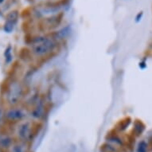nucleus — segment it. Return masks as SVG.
I'll return each instance as SVG.
<instances>
[{
	"label": "nucleus",
	"mask_w": 152,
	"mask_h": 152,
	"mask_svg": "<svg viewBox=\"0 0 152 152\" xmlns=\"http://www.w3.org/2000/svg\"><path fill=\"white\" fill-rule=\"evenodd\" d=\"M54 43L49 39H42L34 47V52L37 55H43L50 52L54 48Z\"/></svg>",
	"instance_id": "1"
},
{
	"label": "nucleus",
	"mask_w": 152,
	"mask_h": 152,
	"mask_svg": "<svg viewBox=\"0 0 152 152\" xmlns=\"http://www.w3.org/2000/svg\"><path fill=\"white\" fill-rule=\"evenodd\" d=\"M7 116L10 120H18L23 116V113L21 110L18 109H13L10 110L7 113Z\"/></svg>",
	"instance_id": "3"
},
{
	"label": "nucleus",
	"mask_w": 152,
	"mask_h": 152,
	"mask_svg": "<svg viewBox=\"0 0 152 152\" xmlns=\"http://www.w3.org/2000/svg\"><path fill=\"white\" fill-rule=\"evenodd\" d=\"M0 117H1V110H0Z\"/></svg>",
	"instance_id": "7"
},
{
	"label": "nucleus",
	"mask_w": 152,
	"mask_h": 152,
	"mask_svg": "<svg viewBox=\"0 0 152 152\" xmlns=\"http://www.w3.org/2000/svg\"><path fill=\"white\" fill-rule=\"evenodd\" d=\"M20 96V88L18 85H13V88L10 89L9 94V100L10 103L15 104Z\"/></svg>",
	"instance_id": "2"
},
{
	"label": "nucleus",
	"mask_w": 152,
	"mask_h": 152,
	"mask_svg": "<svg viewBox=\"0 0 152 152\" xmlns=\"http://www.w3.org/2000/svg\"><path fill=\"white\" fill-rule=\"evenodd\" d=\"M3 1H4V0H0V3H3Z\"/></svg>",
	"instance_id": "6"
},
{
	"label": "nucleus",
	"mask_w": 152,
	"mask_h": 152,
	"mask_svg": "<svg viewBox=\"0 0 152 152\" xmlns=\"http://www.w3.org/2000/svg\"><path fill=\"white\" fill-rule=\"evenodd\" d=\"M18 14L17 11H11V12L7 15V21L11 22V23H15L18 19Z\"/></svg>",
	"instance_id": "4"
},
{
	"label": "nucleus",
	"mask_w": 152,
	"mask_h": 152,
	"mask_svg": "<svg viewBox=\"0 0 152 152\" xmlns=\"http://www.w3.org/2000/svg\"><path fill=\"white\" fill-rule=\"evenodd\" d=\"M14 24H15V23H11V22L7 21V23L5 24V26H4V30H5L6 32H7V33L11 32L13 30V28H14Z\"/></svg>",
	"instance_id": "5"
}]
</instances>
